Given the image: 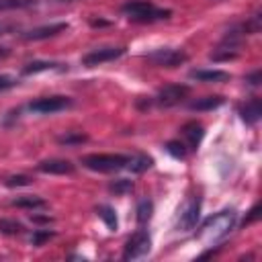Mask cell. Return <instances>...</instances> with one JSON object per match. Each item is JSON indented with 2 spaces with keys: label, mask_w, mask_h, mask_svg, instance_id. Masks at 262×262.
Here are the masks:
<instances>
[{
  "label": "cell",
  "mask_w": 262,
  "mask_h": 262,
  "mask_svg": "<svg viewBox=\"0 0 262 262\" xmlns=\"http://www.w3.org/2000/svg\"><path fill=\"white\" fill-rule=\"evenodd\" d=\"M37 170L43 174H74L76 166L68 160H43L37 164Z\"/></svg>",
  "instance_id": "cell-10"
},
{
  "label": "cell",
  "mask_w": 262,
  "mask_h": 262,
  "mask_svg": "<svg viewBox=\"0 0 262 262\" xmlns=\"http://www.w3.org/2000/svg\"><path fill=\"white\" fill-rule=\"evenodd\" d=\"M6 55H8V49L0 45V59H2V57H6Z\"/></svg>",
  "instance_id": "cell-31"
},
{
  "label": "cell",
  "mask_w": 262,
  "mask_h": 262,
  "mask_svg": "<svg viewBox=\"0 0 262 262\" xmlns=\"http://www.w3.org/2000/svg\"><path fill=\"white\" fill-rule=\"evenodd\" d=\"M96 213H98V217L106 223V227L108 229H117V215H115V211H113V207H108V205H100V207H96Z\"/></svg>",
  "instance_id": "cell-18"
},
{
  "label": "cell",
  "mask_w": 262,
  "mask_h": 262,
  "mask_svg": "<svg viewBox=\"0 0 262 262\" xmlns=\"http://www.w3.org/2000/svg\"><path fill=\"white\" fill-rule=\"evenodd\" d=\"M82 166L94 172H117L129 164V156L123 154H88L82 156Z\"/></svg>",
  "instance_id": "cell-3"
},
{
  "label": "cell",
  "mask_w": 262,
  "mask_h": 262,
  "mask_svg": "<svg viewBox=\"0 0 262 262\" xmlns=\"http://www.w3.org/2000/svg\"><path fill=\"white\" fill-rule=\"evenodd\" d=\"M131 188H133V182L127 180V178H119V180H113V182L108 184V190L115 192V194H125V192H129Z\"/></svg>",
  "instance_id": "cell-21"
},
{
  "label": "cell",
  "mask_w": 262,
  "mask_h": 262,
  "mask_svg": "<svg viewBox=\"0 0 262 262\" xmlns=\"http://www.w3.org/2000/svg\"><path fill=\"white\" fill-rule=\"evenodd\" d=\"M4 184L10 186V188H14V186H27V184H31V178L25 176V174H16V176H8Z\"/></svg>",
  "instance_id": "cell-25"
},
{
  "label": "cell",
  "mask_w": 262,
  "mask_h": 262,
  "mask_svg": "<svg viewBox=\"0 0 262 262\" xmlns=\"http://www.w3.org/2000/svg\"><path fill=\"white\" fill-rule=\"evenodd\" d=\"M12 207H18V209H45L47 203L41 199V196H35V194H25V196H18L10 203Z\"/></svg>",
  "instance_id": "cell-16"
},
{
  "label": "cell",
  "mask_w": 262,
  "mask_h": 262,
  "mask_svg": "<svg viewBox=\"0 0 262 262\" xmlns=\"http://www.w3.org/2000/svg\"><path fill=\"white\" fill-rule=\"evenodd\" d=\"M258 211H260V207H258V205H256V207H254V209H252V211H250V217H248V219H246V223H250V221H252V219H256V217H258Z\"/></svg>",
  "instance_id": "cell-29"
},
{
  "label": "cell",
  "mask_w": 262,
  "mask_h": 262,
  "mask_svg": "<svg viewBox=\"0 0 262 262\" xmlns=\"http://www.w3.org/2000/svg\"><path fill=\"white\" fill-rule=\"evenodd\" d=\"M10 29H12L10 25H4V23H0V35H6Z\"/></svg>",
  "instance_id": "cell-30"
},
{
  "label": "cell",
  "mask_w": 262,
  "mask_h": 262,
  "mask_svg": "<svg viewBox=\"0 0 262 262\" xmlns=\"http://www.w3.org/2000/svg\"><path fill=\"white\" fill-rule=\"evenodd\" d=\"M151 201H147V199H143V201H139V205H137V219H139V223H145V221H149V217H151Z\"/></svg>",
  "instance_id": "cell-22"
},
{
  "label": "cell",
  "mask_w": 262,
  "mask_h": 262,
  "mask_svg": "<svg viewBox=\"0 0 262 262\" xmlns=\"http://www.w3.org/2000/svg\"><path fill=\"white\" fill-rule=\"evenodd\" d=\"M203 135H205V129H203L201 123H194L192 121V123H186L182 127V137L186 139V147L188 149H196V145L201 143Z\"/></svg>",
  "instance_id": "cell-13"
},
{
  "label": "cell",
  "mask_w": 262,
  "mask_h": 262,
  "mask_svg": "<svg viewBox=\"0 0 262 262\" xmlns=\"http://www.w3.org/2000/svg\"><path fill=\"white\" fill-rule=\"evenodd\" d=\"M186 149H188V147H186L184 143H180V141H168V143H166V151L172 154L174 158H184V156H186Z\"/></svg>",
  "instance_id": "cell-23"
},
{
  "label": "cell",
  "mask_w": 262,
  "mask_h": 262,
  "mask_svg": "<svg viewBox=\"0 0 262 262\" xmlns=\"http://www.w3.org/2000/svg\"><path fill=\"white\" fill-rule=\"evenodd\" d=\"M246 82H248L250 86H258V84H260V70H256L252 76H248V78H246Z\"/></svg>",
  "instance_id": "cell-28"
},
{
  "label": "cell",
  "mask_w": 262,
  "mask_h": 262,
  "mask_svg": "<svg viewBox=\"0 0 262 262\" xmlns=\"http://www.w3.org/2000/svg\"><path fill=\"white\" fill-rule=\"evenodd\" d=\"M147 61H151L154 66H162V68H176L180 63L186 61V53L182 49H174V47H160L151 53L145 55Z\"/></svg>",
  "instance_id": "cell-7"
},
{
  "label": "cell",
  "mask_w": 262,
  "mask_h": 262,
  "mask_svg": "<svg viewBox=\"0 0 262 262\" xmlns=\"http://www.w3.org/2000/svg\"><path fill=\"white\" fill-rule=\"evenodd\" d=\"M47 70H63V66L55 63V61H33V63H27L23 68V74L31 76V74H37V72H47Z\"/></svg>",
  "instance_id": "cell-17"
},
{
  "label": "cell",
  "mask_w": 262,
  "mask_h": 262,
  "mask_svg": "<svg viewBox=\"0 0 262 262\" xmlns=\"http://www.w3.org/2000/svg\"><path fill=\"white\" fill-rule=\"evenodd\" d=\"M49 237H53V231H49V229H35L33 235H31V244H33V246H41V244L47 242Z\"/></svg>",
  "instance_id": "cell-24"
},
{
  "label": "cell",
  "mask_w": 262,
  "mask_h": 262,
  "mask_svg": "<svg viewBox=\"0 0 262 262\" xmlns=\"http://www.w3.org/2000/svg\"><path fill=\"white\" fill-rule=\"evenodd\" d=\"M133 172H143L151 166V158L147 156H137V158H129V164H127Z\"/></svg>",
  "instance_id": "cell-20"
},
{
  "label": "cell",
  "mask_w": 262,
  "mask_h": 262,
  "mask_svg": "<svg viewBox=\"0 0 262 262\" xmlns=\"http://www.w3.org/2000/svg\"><path fill=\"white\" fill-rule=\"evenodd\" d=\"M72 106V98L70 96H61V94H53V96H41L33 102H29V111L35 115H53L59 111H66Z\"/></svg>",
  "instance_id": "cell-5"
},
{
  "label": "cell",
  "mask_w": 262,
  "mask_h": 262,
  "mask_svg": "<svg viewBox=\"0 0 262 262\" xmlns=\"http://www.w3.org/2000/svg\"><path fill=\"white\" fill-rule=\"evenodd\" d=\"M188 94H190V88L186 84H168V86H164V88L158 90L156 102L160 106H174V104L182 102Z\"/></svg>",
  "instance_id": "cell-8"
},
{
  "label": "cell",
  "mask_w": 262,
  "mask_h": 262,
  "mask_svg": "<svg viewBox=\"0 0 262 262\" xmlns=\"http://www.w3.org/2000/svg\"><path fill=\"white\" fill-rule=\"evenodd\" d=\"M14 84H16V80H14L12 76H6V74H2V76H0V92H2V90L12 88Z\"/></svg>",
  "instance_id": "cell-27"
},
{
  "label": "cell",
  "mask_w": 262,
  "mask_h": 262,
  "mask_svg": "<svg viewBox=\"0 0 262 262\" xmlns=\"http://www.w3.org/2000/svg\"><path fill=\"white\" fill-rule=\"evenodd\" d=\"M223 104V96H219V94H211V96H203V98H196V100H192L190 104H188V108L190 111H213V108H217V106H221Z\"/></svg>",
  "instance_id": "cell-15"
},
{
  "label": "cell",
  "mask_w": 262,
  "mask_h": 262,
  "mask_svg": "<svg viewBox=\"0 0 262 262\" xmlns=\"http://www.w3.org/2000/svg\"><path fill=\"white\" fill-rule=\"evenodd\" d=\"M123 53H125V47H96V49L88 51V53L82 57V63L88 66V68H94V66L113 61V59L121 57Z\"/></svg>",
  "instance_id": "cell-9"
},
{
  "label": "cell",
  "mask_w": 262,
  "mask_h": 262,
  "mask_svg": "<svg viewBox=\"0 0 262 262\" xmlns=\"http://www.w3.org/2000/svg\"><path fill=\"white\" fill-rule=\"evenodd\" d=\"M151 250V237L145 229H137L125 244V250H123V258L125 260H137V258H143L147 256Z\"/></svg>",
  "instance_id": "cell-6"
},
{
  "label": "cell",
  "mask_w": 262,
  "mask_h": 262,
  "mask_svg": "<svg viewBox=\"0 0 262 262\" xmlns=\"http://www.w3.org/2000/svg\"><path fill=\"white\" fill-rule=\"evenodd\" d=\"M235 217L237 213L233 209H223L217 211L215 215H211L199 229V239L207 246H215L217 242H221L235 225Z\"/></svg>",
  "instance_id": "cell-1"
},
{
  "label": "cell",
  "mask_w": 262,
  "mask_h": 262,
  "mask_svg": "<svg viewBox=\"0 0 262 262\" xmlns=\"http://www.w3.org/2000/svg\"><path fill=\"white\" fill-rule=\"evenodd\" d=\"M201 215V196H188L176 215V229L178 231H190L194 229Z\"/></svg>",
  "instance_id": "cell-4"
},
{
  "label": "cell",
  "mask_w": 262,
  "mask_h": 262,
  "mask_svg": "<svg viewBox=\"0 0 262 262\" xmlns=\"http://www.w3.org/2000/svg\"><path fill=\"white\" fill-rule=\"evenodd\" d=\"M190 78H194L199 82H225V80H229V74L223 70H192Z\"/></svg>",
  "instance_id": "cell-14"
},
{
  "label": "cell",
  "mask_w": 262,
  "mask_h": 262,
  "mask_svg": "<svg viewBox=\"0 0 262 262\" xmlns=\"http://www.w3.org/2000/svg\"><path fill=\"white\" fill-rule=\"evenodd\" d=\"M57 141L63 143V145H74V143H82V141H86V135H82V133H70V135H61Z\"/></svg>",
  "instance_id": "cell-26"
},
{
  "label": "cell",
  "mask_w": 262,
  "mask_h": 262,
  "mask_svg": "<svg viewBox=\"0 0 262 262\" xmlns=\"http://www.w3.org/2000/svg\"><path fill=\"white\" fill-rule=\"evenodd\" d=\"M66 29H68V23H53V25H45V27H39V29L25 33V39L27 41H41V39H49V37H53Z\"/></svg>",
  "instance_id": "cell-11"
},
{
  "label": "cell",
  "mask_w": 262,
  "mask_h": 262,
  "mask_svg": "<svg viewBox=\"0 0 262 262\" xmlns=\"http://www.w3.org/2000/svg\"><path fill=\"white\" fill-rule=\"evenodd\" d=\"M239 117L246 123H250V125L258 123L260 117H262V102H260V98H250L248 102H244L239 106Z\"/></svg>",
  "instance_id": "cell-12"
},
{
  "label": "cell",
  "mask_w": 262,
  "mask_h": 262,
  "mask_svg": "<svg viewBox=\"0 0 262 262\" xmlns=\"http://www.w3.org/2000/svg\"><path fill=\"white\" fill-rule=\"evenodd\" d=\"M23 223L18 221H12V219H0V233H6V235H16V233H23Z\"/></svg>",
  "instance_id": "cell-19"
},
{
  "label": "cell",
  "mask_w": 262,
  "mask_h": 262,
  "mask_svg": "<svg viewBox=\"0 0 262 262\" xmlns=\"http://www.w3.org/2000/svg\"><path fill=\"white\" fill-rule=\"evenodd\" d=\"M121 10L133 23H156V20L170 18V14H172L170 10H164V8L154 6L149 0H127L121 6Z\"/></svg>",
  "instance_id": "cell-2"
}]
</instances>
